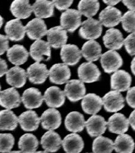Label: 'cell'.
Wrapping results in <instances>:
<instances>
[{"instance_id":"9","label":"cell","mask_w":135,"mask_h":153,"mask_svg":"<svg viewBox=\"0 0 135 153\" xmlns=\"http://www.w3.org/2000/svg\"><path fill=\"white\" fill-rule=\"evenodd\" d=\"M27 75L31 83L41 85L44 83L48 78L49 71L44 64L36 62L27 69Z\"/></svg>"},{"instance_id":"14","label":"cell","mask_w":135,"mask_h":153,"mask_svg":"<svg viewBox=\"0 0 135 153\" xmlns=\"http://www.w3.org/2000/svg\"><path fill=\"white\" fill-rule=\"evenodd\" d=\"M85 126L91 137H99L105 132L107 129V122L103 117L94 114L85 122Z\"/></svg>"},{"instance_id":"27","label":"cell","mask_w":135,"mask_h":153,"mask_svg":"<svg viewBox=\"0 0 135 153\" xmlns=\"http://www.w3.org/2000/svg\"><path fill=\"white\" fill-rule=\"evenodd\" d=\"M85 122L83 114L78 111H72L66 116L64 124L67 131L77 133L83 131Z\"/></svg>"},{"instance_id":"26","label":"cell","mask_w":135,"mask_h":153,"mask_svg":"<svg viewBox=\"0 0 135 153\" xmlns=\"http://www.w3.org/2000/svg\"><path fill=\"white\" fill-rule=\"evenodd\" d=\"M62 145L66 153H80L84 148V142L80 135L72 133L64 137Z\"/></svg>"},{"instance_id":"30","label":"cell","mask_w":135,"mask_h":153,"mask_svg":"<svg viewBox=\"0 0 135 153\" xmlns=\"http://www.w3.org/2000/svg\"><path fill=\"white\" fill-rule=\"evenodd\" d=\"M102 51V47L99 42L91 40L83 44L81 52L86 60L92 62L97 61L101 57Z\"/></svg>"},{"instance_id":"41","label":"cell","mask_w":135,"mask_h":153,"mask_svg":"<svg viewBox=\"0 0 135 153\" xmlns=\"http://www.w3.org/2000/svg\"><path fill=\"white\" fill-rule=\"evenodd\" d=\"M126 100L130 107L135 108V86L130 88L128 90Z\"/></svg>"},{"instance_id":"16","label":"cell","mask_w":135,"mask_h":153,"mask_svg":"<svg viewBox=\"0 0 135 153\" xmlns=\"http://www.w3.org/2000/svg\"><path fill=\"white\" fill-rule=\"evenodd\" d=\"M21 101L24 107L31 110L39 108L42 105L44 97L38 89L30 88L23 92Z\"/></svg>"},{"instance_id":"49","label":"cell","mask_w":135,"mask_h":153,"mask_svg":"<svg viewBox=\"0 0 135 153\" xmlns=\"http://www.w3.org/2000/svg\"><path fill=\"white\" fill-rule=\"evenodd\" d=\"M3 24V18L1 16V15H0V28H1Z\"/></svg>"},{"instance_id":"1","label":"cell","mask_w":135,"mask_h":153,"mask_svg":"<svg viewBox=\"0 0 135 153\" xmlns=\"http://www.w3.org/2000/svg\"><path fill=\"white\" fill-rule=\"evenodd\" d=\"M60 27L66 31L73 33L81 25V14L76 9H69L61 14Z\"/></svg>"},{"instance_id":"29","label":"cell","mask_w":135,"mask_h":153,"mask_svg":"<svg viewBox=\"0 0 135 153\" xmlns=\"http://www.w3.org/2000/svg\"><path fill=\"white\" fill-rule=\"evenodd\" d=\"M7 56L12 64L18 66L27 61L29 53L23 45L17 44L8 49Z\"/></svg>"},{"instance_id":"39","label":"cell","mask_w":135,"mask_h":153,"mask_svg":"<svg viewBox=\"0 0 135 153\" xmlns=\"http://www.w3.org/2000/svg\"><path fill=\"white\" fill-rule=\"evenodd\" d=\"M14 143L15 138L11 134H0V152H10Z\"/></svg>"},{"instance_id":"18","label":"cell","mask_w":135,"mask_h":153,"mask_svg":"<svg viewBox=\"0 0 135 153\" xmlns=\"http://www.w3.org/2000/svg\"><path fill=\"white\" fill-rule=\"evenodd\" d=\"M24 28L28 37L32 40L41 39L48 31L45 22L39 18H35L30 21Z\"/></svg>"},{"instance_id":"20","label":"cell","mask_w":135,"mask_h":153,"mask_svg":"<svg viewBox=\"0 0 135 153\" xmlns=\"http://www.w3.org/2000/svg\"><path fill=\"white\" fill-rule=\"evenodd\" d=\"M5 33L8 39L12 41H20L25 36V28L20 20L13 19L7 22L4 27Z\"/></svg>"},{"instance_id":"21","label":"cell","mask_w":135,"mask_h":153,"mask_svg":"<svg viewBox=\"0 0 135 153\" xmlns=\"http://www.w3.org/2000/svg\"><path fill=\"white\" fill-rule=\"evenodd\" d=\"M60 58L65 65L75 66L82 57L81 50L74 44H66L60 50Z\"/></svg>"},{"instance_id":"45","label":"cell","mask_w":135,"mask_h":153,"mask_svg":"<svg viewBox=\"0 0 135 153\" xmlns=\"http://www.w3.org/2000/svg\"><path fill=\"white\" fill-rule=\"evenodd\" d=\"M123 4L131 11H135V1H122Z\"/></svg>"},{"instance_id":"44","label":"cell","mask_w":135,"mask_h":153,"mask_svg":"<svg viewBox=\"0 0 135 153\" xmlns=\"http://www.w3.org/2000/svg\"><path fill=\"white\" fill-rule=\"evenodd\" d=\"M7 72V65L6 61L0 58V77L5 75Z\"/></svg>"},{"instance_id":"48","label":"cell","mask_w":135,"mask_h":153,"mask_svg":"<svg viewBox=\"0 0 135 153\" xmlns=\"http://www.w3.org/2000/svg\"><path fill=\"white\" fill-rule=\"evenodd\" d=\"M131 70L133 75H135V56L131 62Z\"/></svg>"},{"instance_id":"35","label":"cell","mask_w":135,"mask_h":153,"mask_svg":"<svg viewBox=\"0 0 135 153\" xmlns=\"http://www.w3.org/2000/svg\"><path fill=\"white\" fill-rule=\"evenodd\" d=\"M39 141L32 134H25L19 139L18 148L23 153H35L39 146Z\"/></svg>"},{"instance_id":"37","label":"cell","mask_w":135,"mask_h":153,"mask_svg":"<svg viewBox=\"0 0 135 153\" xmlns=\"http://www.w3.org/2000/svg\"><path fill=\"white\" fill-rule=\"evenodd\" d=\"M78 11L81 15L84 16L88 19L92 18L96 15L100 8L99 2L95 1H86L81 0L78 5Z\"/></svg>"},{"instance_id":"47","label":"cell","mask_w":135,"mask_h":153,"mask_svg":"<svg viewBox=\"0 0 135 153\" xmlns=\"http://www.w3.org/2000/svg\"><path fill=\"white\" fill-rule=\"evenodd\" d=\"M104 3H105L106 4L108 5V6H111L113 7V6L116 5L117 4H118L120 1H103Z\"/></svg>"},{"instance_id":"19","label":"cell","mask_w":135,"mask_h":153,"mask_svg":"<svg viewBox=\"0 0 135 153\" xmlns=\"http://www.w3.org/2000/svg\"><path fill=\"white\" fill-rule=\"evenodd\" d=\"M46 35L48 43L55 49L63 47L67 43L68 39L67 31L60 26L50 28L48 30Z\"/></svg>"},{"instance_id":"53","label":"cell","mask_w":135,"mask_h":153,"mask_svg":"<svg viewBox=\"0 0 135 153\" xmlns=\"http://www.w3.org/2000/svg\"><path fill=\"white\" fill-rule=\"evenodd\" d=\"M88 153H89V152H88Z\"/></svg>"},{"instance_id":"28","label":"cell","mask_w":135,"mask_h":153,"mask_svg":"<svg viewBox=\"0 0 135 153\" xmlns=\"http://www.w3.org/2000/svg\"><path fill=\"white\" fill-rule=\"evenodd\" d=\"M27 77L26 71L18 66L12 68L6 73L7 83L17 88H21L27 82Z\"/></svg>"},{"instance_id":"50","label":"cell","mask_w":135,"mask_h":153,"mask_svg":"<svg viewBox=\"0 0 135 153\" xmlns=\"http://www.w3.org/2000/svg\"><path fill=\"white\" fill-rule=\"evenodd\" d=\"M9 153H23V152L21 151H10Z\"/></svg>"},{"instance_id":"33","label":"cell","mask_w":135,"mask_h":153,"mask_svg":"<svg viewBox=\"0 0 135 153\" xmlns=\"http://www.w3.org/2000/svg\"><path fill=\"white\" fill-rule=\"evenodd\" d=\"M134 146L133 138L125 134L117 136L114 143V149L117 153H132Z\"/></svg>"},{"instance_id":"22","label":"cell","mask_w":135,"mask_h":153,"mask_svg":"<svg viewBox=\"0 0 135 153\" xmlns=\"http://www.w3.org/2000/svg\"><path fill=\"white\" fill-rule=\"evenodd\" d=\"M21 128L24 131H34L38 129L41 118L35 111L28 110L22 113L18 118Z\"/></svg>"},{"instance_id":"51","label":"cell","mask_w":135,"mask_h":153,"mask_svg":"<svg viewBox=\"0 0 135 153\" xmlns=\"http://www.w3.org/2000/svg\"><path fill=\"white\" fill-rule=\"evenodd\" d=\"M35 153H48V152H46V151H38V152H35Z\"/></svg>"},{"instance_id":"2","label":"cell","mask_w":135,"mask_h":153,"mask_svg":"<svg viewBox=\"0 0 135 153\" xmlns=\"http://www.w3.org/2000/svg\"><path fill=\"white\" fill-rule=\"evenodd\" d=\"M102 25L94 19L91 18L84 21L79 30V35L84 39L94 40L99 38L102 33Z\"/></svg>"},{"instance_id":"4","label":"cell","mask_w":135,"mask_h":153,"mask_svg":"<svg viewBox=\"0 0 135 153\" xmlns=\"http://www.w3.org/2000/svg\"><path fill=\"white\" fill-rule=\"evenodd\" d=\"M105 110L110 113H115L123 108L125 106V99L121 93L117 91H110L102 98Z\"/></svg>"},{"instance_id":"34","label":"cell","mask_w":135,"mask_h":153,"mask_svg":"<svg viewBox=\"0 0 135 153\" xmlns=\"http://www.w3.org/2000/svg\"><path fill=\"white\" fill-rule=\"evenodd\" d=\"M18 120L14 113L10 110L0 111V130L14 131L18 126Z\"/></svg>"},{"instance_id":"6","label":"cell","mask_w":135,"mask_h":153,"mask_svg":"<svg viewBox=\"0 0 135 153\" xmlns=\"http://www.w3.org/2000/svg\"><path fill=\"white\" fill-rule=\"evenodd\" d=\"M64 92L70 101L75 102L83 99L86 93V89L80 80L73 79L67 82Z\"/></svg>"},{"instance_id":"13","label":"cell","mask_w":135,"mask_h":153,"mask_svg":"<svg viewBox=\"0 0 135 153\" xmlns=\"http://www.w3.org/2000/svg\"><path fill=\"white\" fill-rule=\"evenodd\" d=\"M131 76L124 70H119L111 76V88L119 92L127 91L131 83Z\"/></svg>"},{"instance_id":"17","label":"cell","mask_w":135,"mask_h":153,"mask_svg":"<svg viewBox=\"0 0 135 153\" xmlns=\"http://www.w3.org/2000/svg\"><path fill=\"white\" fill-rule=\"evenodd\" d=\"M128 120L123 114L117 113L110 117L107 122V126L110 132L116 134H125L129 127Z\"/></svg>"},{"instance_id":"36","label":"cell","mask_w":135,"mask_h":153,"mask_svg":"<svg viewBox=\"0 0 135 153\" xmlns=\"http://www.w3.org/2000/svg\"><path fill=\"white\" fill-rule=\"evenodd\" d=\"M114 150V143L109 138L97 137L92 143L93 153H112Z\"/></svg>"},{"instance_id":"11","label":"cell","mask_w":135,"mask_h":153,"mask_svg":"<svg viewBox=\"0 0 135 153\" xmlns=\"http://www.w3.org/2000/svg\"><path fill=\"white\" fill-rule=\"evenodd\" d=\"M43 97L46 104L53 108L63 106L66 100L64 92L57 86L48 88L45 91Z\"/></svg>"},{"instance_id":"40","label":"cell","mask_w":135,"mask_h":153,"mask_svg":"<svg viewBox=\"0 0 135 153\" xmlns=\"http://www.w3.org/2000/svg\"><path fill=\"white\" fill-rule=\"evenodd\" d=\"M124 45L130 56L135 55V33L130 34L124 41Z\"/></svg>"},{"instance_id":"23","label":"cell","mask_w":135,"mask_h":153,"mask_svg":"<svg viewBox=\"0 0 135 153\" xmlns=\"http://www.w3.org/2000/svg\"><path fill=\"white\" fill-rule=\"evenodd\" d=\"M124 41L122 33L120 30L116 28L109 29L103 37L105 47L111 50L120 49L124 45Z\"/></svg>"},{"instance_id":"43","label":"cell","mask_w":135,"mask_h":153,"mask_svg":"<svg viewBox=\"0 0 135 153\" xmlns=\"http://www.w3.org/2000/svg\"><path fill=\"white\" fill-rule=\"evenodd\" d=\"M9 49V39L6 36L0 34V55H3Z\"/></svg>"},{"instance_id":"24","label":"cell","mask_w":135,"mask_h":153,"mask_svg":"<svg viewBox=\"0 0 135 153\" xmlns=\"http://www.w3.org/2000/svg\"><path fill=\"white\" fill-rule=\"evenodd\" d=\"M103 105L102 99L94 93L85 95L81 101L83 110L88 114H94L99 113Z\"/></svg>"},{"instance_id":"46","label":"cell","mask_w":135,"mask_h":153,"mask_svg":"<svg viewBox=\"0 0 135 153\" xmlns=\"http://www.w3.org/2000/svg\"><path fill=\"white\" fill-rule=\"evenodd\" d=\"M128 121L132 129L135 131V109L131 113L128 118Z\"/></svg>"},{"instance_id":"7","label":"cell","mask_w":135,"mask_h":153,"mask_svg":"<svg viewBox=\"0 0 135 153\" xmlns=\"http://www.w3.org/2000/svg\"><path fill=\"white\" fill-rule=\"evenodd\" d=\"M50 81L56 85H63L70 78L71 72L67 65L63 63H58L53 65L49 71Z\"/></svg>"},{"instance_id":"32","label":"cell","mask_w":135,"mask_h":153,"mask_svg":"<svg viewBox=\"0 0 135 153\" xmlns=\"http://www.w3.org/2000/svg\"><path fill=\"white\" fill-rule=\"evenodd\" d=\"M35 16L39 19H46L54 15V4L51 1L37 0L32 6Z\"/></svg>"},{"instance_id":"31","label":"cell","mask_w":135,"mask_h":153,"mask_svg":"<svg viewBox=\"0 0 135 153\" xmlns=\"http://www.w3.org/2000/svg\"><path fill=\"white\" fill-rule=\"evenodd\" d=\"M12 15L18 19L28 18L32 12V7L28 0H15L10 7Z\"/></svg>"},{"instance_id":"52","label":"cell","mask_w":135,"mask_h":153,"mask_svg":"<svg viewBox=\"0 0 135 153\" xmlns=\"http://www.w3.org/2000/svg\"><path fill=\"white\" fill-rule=\"evenodd\" d=\"M1 86L0 85V93H1Z\"/></svg>"},{"instance_id":"5","label":"cell","mask_w":135,"mask_h":153,"mask_svg":"<svg viewBox=\"0 0 135 153\" xmlns=\"http://www.w3.org/2000/svg\"><path fill=\"white\" fill-rule=\"evenodd\" d=\"M78 75L81 82L90 83L99 80L101 72L95 64L88 62H84L79 66Z\"/></svg>"},{"instance_id":"15","label":"cell","mask_w":135,"mask_h":153,"mask_svg":"<svg viewBox=\"0 0 135 153\" xmlns=\"http://www.w3.org/2000/svg\"><path fill=\"white\" fill-rule=\"evenodd\" d=\"M21 98L15 88H10L0 93V105L7 109L17 108L20 105Z\"/></svg>"},{"instance_id":"3","label":"cell","mask_w":135,"mask_h":153,"mask_svg":"<svg viewBox=\"0 0 135 153\" xmlns=\"http://www.w3.org/2000/svg\"><path fill=\"white\" fill-rule=\"evenodd\" d=\"M102 66L107 74L116 72L123 65L121 56L115 50H108L101 56Z\"/></svg>"},{"instance_id":"12","label":"cell","mask_w":135,"mask_h":153,"mask_svg":"<svg viewBox=\"0 0 135 153\" xmlns=\"http://www.w3.org/2000/svg\"><path fill=\"white\" fill-rule=\"evenodd\" d=\"M41 124L43 129L53 131L60 126L62 118L60 112L55 108H49L45 110L41 117Z\"/></svg>"},{"instance_id":"38","label":"cell","mask_w":135,"mask_h":153,"mask_svg":"<svg viewBox=\"0 0 135 153\" xmlns=\"http://www.w3.org/2000/svg\"><path fill=\"white\" fill-rule=\"evenodd\" d=\"M123 29L128 33H135V12L127 11L121 19Z\"/></svg>"},{"instance_id":"8","label":"cell","mask_w":135,"mask_h":153,"mask_svg":"<svg viewBox=\"0 0 135 153\" xmlns=\"http://www.w3.org/2000/svg\"><path fill=\"white\" fill-rule=\"evenodd\" d=\"M30 54L37 62L48 61L51 58V48L48 42L39 39L35 41L30 47Z\"/></svg>"},{"instance_id":"10","label":"cell","mask_w":135,"mask_h":153,"mask_svg":"<svg viewBox=\"0 0 135 153\" xmlns=\"http://www.w3.org/2000/svg\"><path fill=\"white\" fill-rule=\"evenodd\" d=\"M122 12L117 8L107 6L101 11L99 14V22L108 28L117 26L121 22Z\"/></svg>"},{"instance_id":"25","label":"cell","mask_w":135,"mask_h":153,"mask_svg":"<svg viewBox=\"0 0 135 153\" xmlns=\"http://www.w3.org/2000/svg\"><path fill=\"white\" fill-rule=\"evenodd\" d=\"M41 145L48 152H57L62 145L60 135L53 131H49L45 133L41 138Z\"/></svg>"},{"instance_id":"42","label":"cell","mask_w":135,"mask_h":153,"mask_svg":"<svg viewBox=\"0 0 135 153\" xmlns=\"http://www.w3.org/2000/svg\"><path fill=\"white\" fill-rule=\"evenodd\" d=\"M72 0L71 1H52L54 6L56 7L57 9L59 10H66L68 8L71 6L73 3Z\"/></svg>"}]
</instances>
